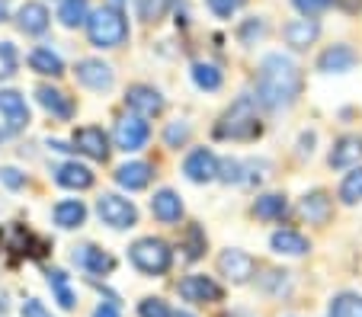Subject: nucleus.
Returning a JSON list of instances; mask_svg holds the SVG:
<instances>
[{
	"instance_id": "34",
	"label": "nucleus",
	"mask_w": 362,
	"mask_h": 317,
	"mask_svg": "<svg viewBox=\"0 0 362 317\" xmlns=\"http://www.w3.org/2000/svg\"><path fill=\"white\" fill-rule=\"evenodd\" d=\"M135 4H138V16L144 23H158L167 10V0H135Z\"/></svg>"
},
{
	"instance_id": "2",
	"label": "nucleus",
	"mask_w": 362,
	"mask_h": 317,
	"mask_svg": "<svg viewBox=\"0 0 362 317\" xmlns=\"http://www.w3.org/2000/svg\"><path fill=\"white\" fill-rule=\"evenodd\" d=\"M87 35L96 49H119L129 39V20L119 7H100L96 13H90L87 20Z\"/></svg>"
},
{
	"instance_id": "1",
	"label": "nucleus",
	"mask_w": 362,
	"mask_h": 317,
	"mask_svg": "<svg viewBox=\"0 0 362 317\" xmlns=\"http://www.w3.org/2000/svg\"><path fill=\"white\" fill-rule=\"evenodd\" d=\"M301 93V68L292 61V58L273 55L263 58L260 64V80H257V97L267 109H286L298 100Z\"/></svg>"
},
{
	"instance_id": "28",
	"label": "nucleus",
	"mask_w": 362,
	"mask_h": 317,
	"mask_svg": "<svg viewBox=\"0 0 362 317\" xmlns=\"http://www.w3.org/2000/svg\"><path fill=\"white\" fill-rule=\"evenodd\" d=\"M301 215H305L308 221H315V225H324V221L330 218V199L327 193H311L301 199Z\"/></svg>"
},
{
	"instance_id": "5",
	"label": "nucleus",
	"mask_w": 362,
	"mask_h": 317,
	"mask_svg": "<svg viewBox=\"0 0 362 317\" xmlns=\"http://www.w3.org/2000/svg\"><path fill=\"white\" fill-rule=\"evenodd\" d=\"M96 215L103 218V225H110V228L116 231H125V228H135L138 221V208L132 205L129 199H122V196H100V202H96Z\"/></svg>"
},
{
	"instance_id": "38",
	"label": "nucleus",
	"mask_w": 362,
	"mask_h": 317,
	"mask_svg": "<svg viewBox=\"0 0 362 317\" xmlns=\"http://www.w3.org/2000/svg\"><path fill=\"white\" fill-rule=\"evenodd\" d=\"M186 138H189V125H186V122H170V125H167V145H170V148L186 145Z\"/></svg>"
},
{
	"instance_id": "13",
	"label": "nucleus",
	"mask_w": 362,
	"mask_h": 317,
	"mask_svg": "<svg viewBox=\"0 0 362 317\" xmlns=\"http://www.w3.org/2000/svg\"><path fill=\"white\" fill-rule=\"evenodd\" d=\"M74 145H77V151L87 154V157H93V160H106V157H110V138H106V131L96 128V125H87V128L77 131Z\"/></svg>"
},
{
	"instance_id": "46",
	"label": "nucleus",
	"mask_w": 362,
	"mask_h": 317,
	"mask_svg": "<svg viewBox=\"0 0 362 317\" xmlns=\"http://www.w3.org/2000/svg\"><path fill=\"white\" fill-rule=\"evenodd\" d=\"M112 7H119V0H112Z\"/></svg>"
},
{
	"instance_id": "3",
	"label": "nucleus",
	"mask_w": 362,
	"mask_h": 317,
	"mask_svg": "<svg viewBox=\"0 0 362 317\" xmlns=\"http://www.w3.org/2000/svg\"><path fill=\"white\" fill-rule=\"evenodd\" d=\"M218 138H231V141H247L253 135H260V122H257V106L253 97H238L231 103V109L221 116L218 128H215Z\"/></svg>"
},
{
	"instance_id": "29",
	"label": "nucleus",
	"mask_w": 362,
	"mask_h": 317,
	"mask_svg": "<svg viewBox=\"0 0 362 317\" xmlns=\"http://www.w3.org/2000/svg\"><path fill=\"white\" fill-rule=\"evenodd\" d=\"M330 317H362V295L343 292L330 301Z\"/></svg>"
},
{
	"instance_id": "36",
	"label": "nucleus",
	"mask_w": 362,
	"mask_h": 317,
	"mask_svg": "<svg viewBox=\"0 0 362 317\" xmlns=\"http://www.w3.org/2000/svg\"><path fill=\"white\" fill-rule=\"evenodd\" d=\"M292 4H295V10H298L301 16H308V20H311V16L330 10V4H334V0H292Z\"/></svg>"
},
{
	"instance_id": "15",
	"label": "nucleus",
	"mask_w": 362,
	"mask_h": 317,
	"mask_svg": "<svg viewBox=\"0 0 362 317\" xmlns=\"http://www.w3.org/2000/svg\"><path fill=\"white\" fill-rule=\"evenodd\" d=\"M362 160V138L359 135H343L340 141L330 151V167L337 170H346V167H359Z\"/></svg>"
},
{
	"instance_id": "33",
	"label": "nucleus",
	"mask_w": 362,
	"mask_h": 317,
	"mask_svg": "<svg viewBox=\"0 0 362 317\" xmlns=\"http://www.w3.org/2000/svg\"><path fill=\"white\" fill-rule=\"evenodd\" d=\"M16 64H20V58H16L13 42H0V80L13 77L16 74Z\"/></svg>"
},
{
	"instance_id": "25",
	"label": "nucleus",
	"mask_w": 362,
	"mask_h": 317,
	"mask_svg": "<svg viewBox=\"0 0 362 317\" xmlns=\"http://www.w3.org/2000/svg\"><path fill=\"white\" fill-rule=\"evenodd\" d=\"M286 212H288L286 196H279V193H267V196H260V199L253 202V215H257L260 221H282Z\"/></svg>"
},
{
	"instance_id": "31",
	"label": "nucleus",
	"mask_w": 362,
	"mask_h": 317,
	"mask_svg": "<svg viewBox=\"0 0 362 317\" xmlns=\"http://www.w3.org/2000/svg\"><path fill=\"white\" fill-rule=\"evenodd\" d=\"M48 285H52V292H55V298H58V304H62L64 311H71L74 308V292H71V285H68V276H64L62 269H52L48 273Z\"/></svg>"
},
{
	"instance_id": "22",
	"label": "nucleus",
	"mask_w": 362,
	"mask_h": 317,
	"mask_svg": "<svg viewBox=\"0 0 362 317\" xmlns=\"http://www.w3.org/2000/svg\"><path fill=\"white\" fill-rule=\"evenodd\" d=\"M74 263L81 269H87V273H93V276H103V273H110V269H112V256L103 253V250L93 247V244H83V247H77Z\"/></svg>"
},
{
	"instance_id": "45",
	"label": "nucleus",
	"mask_w": 362,
	"mask_h": 317,
	"mask_svg": "<svg viewBox=\"0 0 362 317\" xmlns=\"http://www.w3.org/2000/svg\"><path fill=\"white\" fill-rule=\"evenodd\" d=\"M173 317H192V314H186V311H177V314H173Z\"/></svg>"
},
{
	"instance_id": "23",
	"label": "nucleus",
	"mask_w": 362,
	"mask_h": 317,
	"mask_svg": "<svg viewBox=\"0 0 362 317\" xmlns=\"http://www.w3.org/2000/svg\"><path fill=\"white\" fill-rule=\"evenodd\" d=\"M39 103L45 106V109L52 112L55 119H71V116H74V100H71L64 90L39 87Z\"/></svg>"
},
{
	"instance_id": "12",
	"label": "nucleus",
	"mask_w": 362,
	"mask_h": 317,
	"mask_svg": "<svg viewBox=\"0 0 362 317\" xmlns=\"http://www.w3.org/2000/svg\"><path fill=\"white\" fill-rule=\"evenodd\" d=\"M180 295L186 298V301H199V304H205V301H218L221 298V289H218V282H215L212 276H186L183 282H180Z\"/></svg>"
},
{
	"instance_id": "24",
	"label": "nucleus",
	"mask_w": 362,
	"mask_h": 317,
	"mask_svg": "<svg viewBox=\"0 0 362 317\" xmlns=\"http://www.w3.org/2000/svg\"><path fill=\"white\" fill-rule=\"evenodd\" d=\"M83 221H87V205L81 199H68V202H58L55 205V225L64 231L71 228H81Z\"/></svg>"
},
{
	"instance_id": "42",
	"label": "nucleus",
	"mask_w": 362,
	"mask_h": 317,
	"mask_svg": "<svg viewBox=\"0 0 362 317\" xmlns=\"http://www.w3.org/2000/svg\"><path fill=\"white\" fill-rule=\"evenodd\" d=\"M0 179H4L10 189H20L23 183H26V179L20 177V170H13V167H4V170H0Z\"/></svg>"
},
{
	"instance_id": "18",
	"label": "nucleus",
	"mask_w": 362,
	"mask_h": 317,
	"mask_svg": "<svg viewBox=\"0 0 362 317\" xmlns=\"http://www.w3.org/2000/svg\"><path fill=\"white\" fill-rule=\"evenodd\" d=\"M55 179H58V186H64V189H90L93 186V170L77 164V160H68V164H62L55 170Z\"/></svg>"
},
{
	"instance_id": "26",
	"label": "nucleus",
	"mask_w": 362,
	"mask_h": 317,
	"mask_svg": "<svg viewBox=\"0 0 362 317\" xmlns=\"http://www.w3.org/2000/svg\"><path fill=\"white\" fill-rule=\"evenodd\" d=\"M29 64H33L35 74H48V77L64 74L62 55H58V52H52V49H35L33 55H29Z\"/></svg>"
},
{
	"instance_id": "4",
	"label": "nucleus",
	"mask_w": 362,
	"mask_h": 317,
	"mask_svg": "<svg viewBox=\"0 0 362 317\" xmlns=\"http://www.w3.org/2000/svg\"><path fill=\"white\" fill-rule=\"evenodd\" d=\"M129 256L141 273H148V276H160V273H167L173 263L170 244L160 241V237H141V241H135L129 247Z\"/></svg>"
},
{
	"instance_id": "14",
	"label": "nucleus",
	"mask_w": 362,
	"mask_h": 317,
	"mask_svg": "<svg viewBox=\"0 0 362 317\" xmlns=\"http://www.w3.org/2000/svg\"><path fill=\"white\" fill-rule=\"evenodd\" d=\"M0 116L7 119V125L13 131L26 128L29 106H26V100H23V93H16V90H0Z\"/></svg>"
},
{
	"instance_id": "17",
	"label": "nucleus",
	"mask_w": 362,
	"mask_h": 317,
	"mask_svg": "<svg viewBox=\"0 0 362 317\" xmlns=\"http://www.w3.org/2000/svg\"><path fill=\"white\" fill-rule=\"evenodd\" d=\"M151 212H154V218L164 221V225H177L183 218V202H180V196L173 189H160L151 199Z\"/></svg>"
},
{
	"instance_id": "39",
	"label": "nucleus",
	"mask_w": 362,
	"mask_h": 317,
	"mask_svg": "<svg viewBox=\"0 0 362 317\" xmlns=\"http://www.w3.org/2000/svg\"><path fill=\"white\" fill-rule=\"evenodd\" d=\"M218 179H225V183H240L244 177H240V164H238V160H231V157L218 160Z\"/></svg>"
},
{
	"instance_id": "10",
	"label": "nucleus",
	"mask_w": 362,
	"mask_h": 317,
	"mask_svg": "<svg viewBox=\"0 0 362 317\" xmlns=\"http://www.w3.org/2000/svg\"><path fill=\"white\" fill-rule=\"evenodd\" d=\"M218 269H221V276H228L231 282H238V285H244V282H250V276H253V269H257V263H253V256L250 253H244V250H225V253L218 256Z\"/></svg>"
},
{
	"instance_id": "40",
	"label": "nucleus",
	"mask_w": 362,
	"mask_h": 317,
	"mask_svg": "<svg viewBox=\"0 0 362 317\" xmlns=\"http://www.w3.org/2000/svg\"><path fill=\"white\" fill-rule=\"evenodd\" d=\"M263 32H267L263 20H257V16H253V20H247V23H244V29H240V39H244L247 45H253V39H260Z\"/></svg>"
},
{
	"instance_id": "9",
	"label": "nucleus",
	"mask_w": 362,
	"mask_h": 317,
	"mask_svg": "<svg viewBox=\"0 0 362 317\" xmlns=\"http://www.w3.org/2000/svg\"><path fill=\"white\" fill-rule=\"evenodd\" d=\"M183 173L192 183H212V179H218V157H215L209 148H196V151L183 160Z\"/></svg>"
},
{
	"instance_id": "47",
	"label": "nucleus",
	"mask_w": 362,
	"mask_h": 317,
	"mask_svg": "<svg viewBox=\"0 0 362 317\" xmlns=\"http://www.w3.org/2000/svg\"><path fill=\"white\" fill-rule=\"evenodd\" d=\"M0 138H4V135H0Z\"/></svg>"
},
{
	"instance_id": "44",
	"label": "nucleus",
	"mask_w": 362,
	"mask_h": 317,
	"mask_svg": "<svg viewBox=\"0 0 362 317\" xmlns=\"http://www.w3.org/2000/svg\"><path fill=\"white\" fill-rule=\"evenodd\" d=\"M93 317H122V314H119V308L112 301H103L100 308L93 311Z\"/></svg>"
},
{
	"instance_id": "20",
	"label": "nucleus",
	"mask_w": 362,
	"mask_h": 317,
	"mask_svg": "<svg viewBox=\"0 0 362 317\" xmlns=\"http://www.w3.org/2000/svg\"><path fill=\"white\" fill-rule=\"evenodd\" d=\"M317 35H321V26H317V20H308V16L292 20L286 26V42L292 49H308V45H315Z\"/></svg>"
},
{
	"instance_id": "8",
	"label": "nucleus",
	"mask_w": 362,
	"mask_h": 317,
	"mask_svg": "<svg viewBox=\"0 0 362 317\" xmlns=\"http://www.w3.org/2000/svg\"><path fill=\"white\" fill-rule=\"evenodd\" d=\"M77 80L83 83L87 90H96V93H103V90H110L112 83H116V74H112V68L106 61H100V58H83V61H77Z\"/></svg>"
},
{
	"instance_id": "21",
	"label": "nucleus",
	"mask_w": 362,
	"mask_h": 317,
	"mask_svg": "<svg viewBox=\"0 0 362 317\" xmlns=\"http://www.w3.org/2000/svg\"><path fill=\"white\" fill-rule=\"evenodd\" d=\"M269 247H273V253L279 256H301L311 250V244H308L305 234H298V231H276L273 237H269Z\"/></svg>"
},
{
	"instance_id": "11",
	"label": "nucleus",
	"mask_w": 362,
	"mask_h": 317,
	"mask_svg": "<svg viewBox=\"0 0 362 317\" xmlns=\"http://www.w3.org/2000/svg\"><path fill=\"white\" fill-rule=\"evenodd\" d=\"M356 61H359V55L349 45H330L317 58V71L321 74H346V71L356 68Z\"/></svg>"
},
{
	"instance_id": "32",
	"label": "nucleus",
	"mask_w": 362,
	"mask_h": 317,
	"mask_svg": "<svg viewBox=\"0 0 362 317\" xmlns=\"http://www.w3.org/2000/svg\"><path fill=\"white\" fill-rule=\"evenodd\" d=\"M340 199L346 202V205H356V202H362V167H353V170L343 177Z\"/></svg>"
},
{
	"instance_id": "6",
	"label": "nucleus",
	"mask_w": 362,
	"mask_h": 317,
	"mask_svg": "<svg viewBox=\"0 0 362 317\" xmlns=\"http://www.w3.org/2000/svg\"><path fill=\"white\" fill-rule=\"evenodd\" d=\"M148 138H151V128H148V122H144V119H138V116L119 119L116 131H112V141H116V148H119V151H125V154L141 151V148L148 145Z\"/></svg>"
},
{
	"instance_id": "41",
	"label": "nucleus",
	"mask_w": 362,
	"mask_h": 317,
	"mask_svg": "<svg viewBox=\"0 0 362 317\" xmlns=\"http://www.w3.org/2000/svg\"><path fill=\"white\" fill-rule=\"evenodd\" d=\"M23 317H52V311H48L39 298H29V301L23 304Z\"/></svg>"
},
{
	"instance_id": "7",
	"label": "nucleus",
	"mask_w": 362,
	"mask_h": 317,
	"mask_svg": "<svg viewBox=\"0 0 362 317\" xmlns=\"http://www.w3.org/2000/svg\"><path fill=\"white\" fill-rule=\"evenodd\" d=\"M125 103H129V109L135 112L138 119L160 116V112H164V97H160L154 87H148V83H135V87H129Z\"/></svg>"
},
{
	"instance_id": "43",
	"label": "nucleus",
	"mask_w": 362,
	"mask_h": 317,
	"mask_svg": "<svg viewBox=\"0 0 362 317\" xmlns=\"http://www.w3.org/2000/svg\"><path fill=\"white\" fill-rule=\"evenodd\" d=\"M205 250V244H202V231L199 228H189V260H196L199 253Z\"/></svg>"
},
{
	"instance_id": "30",
	"label": "nucleus",
	"mask_w": 362,
	"mask_h": 317,
	"mask_svg": "<svg viewBox=\"0 0 362 317\" xmlns=\"http://www.w3.org/2000/svg\"><path fill=\"white\" fill-rule=\"evenodd\" d=\"M192 80L199 90H218L221 87V71L209 61H196L192 64Z\"/></svg>"
},
{
	"instance_id": "37",
	"label": "nucleus",
	"mask_w": 362,
	"mask_h": 317,
	"mask_svg": "<svg viewBox=\"0 0 362 317\" xmlns=\"http://www.w3.org/2000/svg\"><path fill=\"white\" fill-rule=\"evenodd\" d=\"M209 4V10H212L215 16H221V20H228L231 13H238L240 7H244V0H205Z\"/></svg>"
},
{
	"instance_id": "35",
	"label": "nucleus",
	"mask_w": 362,
	"mask_h": 317,
	"mask_svg": "<svg viewBox=\"0 0 362 317\" xmlns=\"http://www.w3.org/2000/svg\"><path fill=\"white\" fill-rule=\"evenodd\" d=\"M138 314L141 317H173V311L167 308L164 298H144V301L138 304Z\"/></svg>"
},
{
	"instance_id": "27",
	"label": "nucleus",
	"mask_w": 362,
	"mask_h": 317,
	"mask_svg": "<svg viewBox=\"0 0 362 317\" xmlns=\"http://www.w3.org/2000/svg\"><path fill=\"white\" fill-rule=\"evenodd\" d=\"M58 20H62L68 29L83 26V23L90 20L87 0H62V4H58Z\"/></svg>"
},
{
	"instance_id": "16",
	"label": "nucleus",
	"mask_w": 362,
	"mask_h": 317,
	"mask_svg": "<svg viewBox=\"0 0 362 317\" xmlns=\"http://www.w3.org/2000/svg\"><path fill=\"white\" fill-rule=\"evenodd\" d=\"M48 7L45 4H35V0H29V4H23L20 13H16V26L23 29L26 35H39L48 29Z\"/></svg>"
},
{
	"instance_id": "19",
	"label": "nucleus",
	"mask_w": 362,
	"mask_h": 317,
	"mask_svg": "<svg viewBox=\"0 0 362 317\" xmlns=\"http://www.w3.org/2000/svg\"><path fill=\"white\" fill-rule=\"evenodd\" d=\"M151 164H141V160H129V164H122L116 170V183L119 186H125L129 193H135V189H144L151 183Z\"/></svg>"
}]
</instances>
